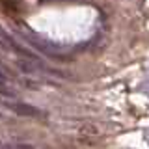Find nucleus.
Returning <instances> with one entry per match:
<instances>
[{
  "mask_svg": "<svg viewBox=\"0 0 149 149\" xmlns=\"http://www.w3.org/2000/svg\"><path fill=\"white\" fill-rule=\"evenodd\" d=\"M78 132L82 134V136H90V138H97L102 134V129L99 127L97 123H84L80 129H78Z\"/></svg>",
  "mask_w": 149,
  "mask_h": 149,
  "instance_id": "3",
  "label": "nucleus"
},
{
  "mask_svg": "<svg viewBox=\"0 0 149 149\" xmlns=\"http://www.w3.org/2000/svg\"><path fill=\"white\" fill-rule=\"evenodd\" d=\"M4 104H6L11 112L19 114V116H28V118H43V112H41V110H37V108H34V106H30V104H24V102H17V101L9 102V101H4Z\"/></svg>",
  "mask_w": 149,
  "mask_h": 149,
  "instance_id": "2",
  "label": "nucleus"
},
{
  "mask_svg": "<svg viewBox=\"0 0 149 149\" xmlns=\"http://www.w3.org/2000/svg\"><path fill=\"white\" fill-rule=\"evenodd\" d=\"M21 36L24 37V39H26L32 47H34V49H37L41 54L49 56V58H52V60H65V58H67V54H65L58 45H54L52 41H49V39L39 37L37 34H34L32 30H28L26 26L21 28Z\"/></svg>",
  "mask_w": 149,
  "mask_h": 149,
  "instance_id": "1",
  "label": "nucleus"
}]
</instances>
